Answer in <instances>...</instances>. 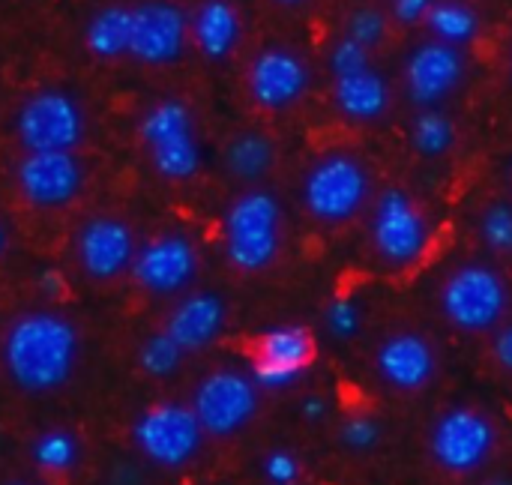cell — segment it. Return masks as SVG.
I'll use <instances>...</instances> for the list:
<instances>
[{"mask_svg":"<svg viewBox=\"0 0 512 485\" xmlns=\"http://www.w3.org/2000/svg\"><path fill=\"white\" fill-rule=\"evenodd\" d=\"M75 363L78 330L60 312H24L3 336V369L9 381L30 396L60 390L72 378Z\"/></svg>","mask_w":512,"mask_h":485,"instance_id":"6da1fadb","label":"cell"},{"mask_svg":"<svg viewBox=\"0 0 512 485\" xmlns=\"http://www.w3.org/2000/svg\"><path fill=\"white\" fill-rule=\"evenodd\" d=\"M36 291L48 300H60L66 294V276L57 267H42L36 273Z\"/></svg>","mask_w":512,"mask_h":485,"instance_id":"d590c367","label":"cell"},{"mask_svg":"<svg viewBox=\"0 0 512 485\" xmlns=\"http://www.w3.org/2000/svg\"><path fill=\"white\" fill-rule=\"evenodd\" d=\"M408 141L417 156L423 159H441L456 144V123L441 108H420V114L411 120Z\"/></svg>","mask_w":512,"mask_h":485,"instance_id":"d4e9b609","label":"cell"},{"mask_svg":"<svg viewBox=\"0 0 512 485\" xmlns=\"http://www.w3.org/2000/svg\"><path fill=\"white\" fill-rule=\"evenodd\" d=\"M198 249L183 234H159L135 249L132 279L153 297H171L186 291L198 276Z\"/></svg>","mask_w":512,"mask_h":485,"instance_id":"8fae6325","label":"cell"},{"mask_svg":"<svg viewBox=\"0 0 512 485\" xmlns=\"http://www.w3.org/2000/svg\"><path fill=\"white\" fill-rule=\"evenodd\" d=\"M261 471H264L267 483L273 485H294L300 480V462H297V456L288 453V450H273V453H267L264 462H261Z\"/></svg>","mask_w":512,"mask_h":485,"instance_id":"836d02e7","label":"cell"},{"mask_svg":"<svg viewBox=\"0 0 512 485\" xmlns=\"http://www.w3.org/2000/svg\"><path fill=\"white\" fill-rule=\"evenodd\" d=\"M312 357H315V339L300 324L270 327L255 342V360H264V363H273V366H285V369L306 372V366L312 363Z\"/></svg>","mask_w":512,"mask_h":485,"instance_id":"44dd1931","label":"cell"},{"mask_svg":"<svg viewBox=\"0 0 512 485\" xmlns=\"http://www.w3.org/2000/svg\"><path fill=\"white\" fill-rule=\"evenodd\" d=\"M15 138L27 153L75 150L84 138L81 105L63 90H42L21 102L15 114Z\"/></svg>","mask_w":512,"mask_h":485,"instance_id":"30bf717a","label":"cell"},{"mask_svg":"<svg viewBox=\"0 0 512 485\" xmlns=\"http://www.w3.org/2000/svg\"><path fill=\"white\" fill-rule=\"evenodd\" d=\"M6 252V228L0 225V255Z\"/></svg>","mask_w":512,"mask_h":485,"instance_id":"ab89813d","label":"cell"},{"mask_svg":"<svg viewBox=\"0 0 512 485\" xmlns=\"http://www.w3.org/2000/svg\"><path fill=\"white\" fill-rule=\"evenodd\" d=\"M333 102L348 120L369 123V120H378L387 114L390 84L375 69H366L357 75H342L333 81Z\"/></svg>","mask_w":512,"mask_h":485,"instance_id":"ffe728a7","label":"cell"},{"mask_svg":"<svg viewBox=\"0 0 512 485\" xmlns=\"http://www.w3.org/2000/svg\"><path fill=\"white\" fill-rule=\"evenodd\" d=\"M276 3H285V6H294V3H303V0H276Z\"/></svg>","mask_w":512,"mask_h":485,"instance_id":"b9f144b4","label":"cell"},{"mask_svg":"<svg viewBox=\"0 0 512 485\" xmlns=\"http://www.w3.org/2000/svg\"><path fill=\"white\" fill-rule=\"evenodd\" d=\"M492 351H495V360H498L504 369H510L512 372V324H507L504 330H498Z\"/></svg>","mask_w":512,"mask_h":485,"instance_id":"8d00e7d4","label":"cell"},{"mask_svg":"<svg viewBox=\"0 0 512 485\" xmlns=\"http://www.w3.org/2000/svg\"><path fill=\"white\" fill-rule=\"evenodd\" d=\"M183 357H186V354L177 348V342H174L165 330H159V333H153V336L141 345V351H138V366H141L144 375H150V378H171V375L180 369Z\"/></svg>","mask_w":512,"mask_h":485,"instance_id":"4316f807","label":"cell"},{"mask_svg":"<svg viewBox=\"0 0 512 485\" xmlns=\"http://www.w3.org/2000/svg\"><path fill=\"white\" fill-rule=\"evenodd\" d=\"M6 485H30V483H6Z\"/></svg>","mask_w":512,"mask_h":485,"instance_id":"ee69618b","label":"cell"},{"mask_svg":"<svg viewBox=\"0 0 512 485\" xmlns=\"http://www.w3.org/2000/svg\"><path fill=\"white\" fill-rule=\"evenodd\" d=\"M225 303L213 291H192L165 318V333L177 342L183 354H198L210 348L225 327Z\"/></svg>","mask_w":512,"mask_h":485,"instance_id":"ac0fdd59","label":"cell"},{"mask_svg":"<svg viewBox=\"0 0 512 485\" xmlns=\"http://www.w3.org/2000/svg\"><path fill=\"white\" fill-rule=\"evenodd\" d=\"M498 447V432L492 420L474 408H450L438 417L429 450L438 468L447 474H474L480 471Z\"/></svg>","mask_w":512,"mask_h":485,"instance_id":"9c48e42d","label":"cell"},{"mask_svg":"<svg viewBox=\"0 0 512 485\" xmlns=\"http://www.w3.org/2000/svg\"><path fill=\"white\" fill-rule=\"evenodd\" d=\"M480 240L486 243V249L498 252V255H510L512 252V204L510 201H492L483 216H480Z\"/></svg>","mask_w":512,"mask_h":485,"instance_id":"83f0119b","label":"cell"},{"mask_svg":"<svg viewBox=\"0 0 512 485\" xmlns=\"http://www.w3.org/2000/svg\"><path fill=\"white\" fill-rule=\"evenodd\" d=\"M30 456H33V465L45 474H69L78 465L81 447H78V438L72 432L48 429V432H39L33 438Z\"/></svg>","mask_w":512,"mask_h":485,"instance_id":"484cf974","label":"cell"},{"mask_svg":"<svg viewBox=\"0 0 512 485\" xmlns=\"http://www.w3.org/2000/svg\"><path fill=\"white\" fill-rule=\"evenodd\" d=\"M510 180H512V168H510Z\"/></svg>","mask_w":512,"mask_h":485,"instance_id":"f6af8a7d","label":"cell"},{"mask_svg":"<svg viewBox=\"0 0 512 485\" xmlns=\"http://www.w3.org/2000/svg\"><path fill=\"white\" fill-rule=\"evenodd\" d=\"M372 51L363 48L360 42H354L351 36H342L333 48H330V69L336 78L342 75H357V72H366L372 69Z\"/></svg>","mask_w":512,"mask_h":485,"instance_id":"4dcf8cb0","label":"cell"},{"mask_svg":"<svg viewBox=\"0 0 512 485\" xmlns=\"http://www.w3.org/2000/svg\"><path fill=\"white\" fill-rule=\"evenodd\" d=\"M309 66L291 48H264L249 66V96L264 111H285L309 90Z\"/></svg>","mask_w":512,"mask_h":485,"instance_id":"2e32d148","label":"cell"},{"mask_svg":"<svg viewBox=\"0 0 512 485\" xmlns=\"http://www.w3.org/2000/svg\"><path fill=\"white\" fill-rule=\"evenodd\" d=\"M429 30L438 42L462 48L477 39L480 33V15L465 0H432V9L426 15Z\"/></svg>","mask_w":512,"mask_h":485,"instance_id":"603a6c76","label":"cell"},{"mask_svg":"<svg viewBox=\"0 0 512 485\" xmlns=\"http://www.w3.org/2000/svg\"><path fill=\"white\" fill-rule=\"evenodd\" d=\"M438 303L456 330L486 333L504 321L510 309V285L489 264H462L444 279Z\"/></svg>","mask_w":512,"mask_h":485,"instance_id":"277c9868","label":"cell"},{"mask_svg":"<svg viewBox=\"0 0 512 485\" xmlns=\"http://www.w3.org/2000/svg\"><path fill=\"white\" fill-rule=\"evenodd\" d=\"M129 27H132V6H120V3L102 6L84 30L87 51L102 60H117L120 54L129 51Z\"/></svg>","mask_w":512,"mask_h":485,"instance_id":"7402d4cb","label":"cell"},{"mask_svg":"<svg viewBox=\"0 0 512 485\" xmlns=\"http://www.w3.org/2000/svg\"><path fill=\"white\" fill-rule=\"evenodd\" d=\"M339 438L348 450L354 453H369L381 441V423L375 417H348L339 429Z\"/></svg>","mask_w":512,"mask_h":485,"instance_id":"1f68e13d","label":"cell"},{"mask_svg":"<svg viewBox=\"0 0 512 485\" xmlns=\"http://www.w3.org/2000/svg\"><path fill=\"white\" fill-rule=\"evenodd\" d=\"M189 36V18L174 0H144L132 6L129 51L144 66H168L180 60Z\"/></svg>","mask_w":512,"mask_h":485,"instance_id":"4fadbf2b","label":"cell"},{"mask_svg":"<svg viewBox=\"0 0 512 485\" xmlns=\"http://www.w3.org/2000/svg\"><path fill=\"white\" fill-rule=\"evenodd\" d=\"M375 369L387 387L402 390V393H417L429 387V381L435 378L438 357L429 339L417 333H396L378 345Z\"/></svg>","mask_w":512,"mask_h":485,"instance_id":"e0dca14e","label":"cell"},{"mask_svg":"<svg viewBox=\"0 0 512 485\" xmlns=\"http://www.w3.org/2000/svg\"><path fill=\"white\" fill-rule=\"evenodd\" d=\"M273 159H276V147L261 132H240L225 147V165H228V171L237 180H246V183L261 180L273 168Z\"/></svg>","mask_w":512,"mask_h":485,"instance_id":"cb8c5ba5","label":"cell"},{"mask_svg":"<svg viewBox=\"0 0 512 485\" xmlns=\"http://www.w3.org/2000/svg\"><path fill=\"white\" fill-rule=\"evenodd\" d=\"M510 78H512V51H510Z\"/></svg>","mask_w":512,"mask_h":485,"instance_id":"7bdbcfd3","label":"cell"},{"mask_svg":"<svg viewBox=\"0 0 512 485\" xmlns=\"http://www.w3.org/2000/svg\"><path fill=\"white\" fill-rule=\"evenodd\" d=\"M486 485H512V480H507V477H495V480H489Z\"/></svg>","mask_w":512,"mask_h":485,"instance_id":"60d3db41","label":"cell"},{"mask_svg":"<svg viewBox=\"0 0 512 485\" xmlns=\"http://www.w3.org/2000/svg\"><path fill=\"white\" fill-rule=\"evenodd\" d=\"M135 234L117 216H93L75 234V258L87 279L111 282L132 267L135 258Z\"/></svg>","mask_w":512,"mask_h":485,"instance_id":"9a60e30c","label":"cell"},{"mask_svg":"<svg viewBox=\"0 0 512 485\" xmlns=\"http://www.w3.org/2000/svg\"><path fill=\"white\" fill-rule=\"evenodd\" d=\"M138 138L144 141L159 177L183 183L201 168V144L195 135V117L180 99H159L138 120Z\"/></svg>","mask_w":512,"mask_h":485,"instance_id":"5b68a950","label":"cell"},{"mask_svg":"<svg viewBox=\"0 0 512 485\" xmlns=\"http://www.w3.org/2000/svg\"><path fill=\"white\" fill-rule=\"evenodd\" d=\"M132 444L150 465L180 471L201 453L204 432L189 405L162 402L138 414L132 426Z\"/></svg>","mask_w":512,"mask_h":485,"instance_id":"52a82bcc","label":"cell"},{"mask_svg":"<svg viewBox=\"0 0 512 485\" xmlns=\"http://www.w3.org/2000/svg\"><path fill=\"white\" fill-rule=\"evenodd\" d=\"M243 36L240 12L231 0H204L192 15V39L195 48L207 60H225L234 54Z\"/></svg>","mask_w":512,"mask_h":485,"instance_id":"d6986e66","label":"cell"},{"mask_svg":"<svg viewBox=\"0 0 512 485\" xmlns=\"http://www.w3.org/2000/svg\"><path fill=\"white\" fill-rule=\"evenodd\" d=\"M138 471L135 468H129V465H120L117 471H114V477H111V485H138Z\"/></svg>","mask_w":512,"mask_h":485,"instance_id":"f35d334b","label":"cell"},{"mask_svg":"<svg viewBox=\"0 0 512 485\" xmlns=\"http://www.w3.org/2000/svg\"><path fill=\"white\" fill-rule=\"evenodd\" d=\"M360 324H363V315H360V306L351 300V297H339L327 306L324 312V327L333 339L339 342H348L360 333Z\"/></svg>","mask_w":512,"mask_h":485,"instance_id":"f546056e","label":"cell"},{"mask_svg":"<svg viewBox=\"0 0 512 485\" xmlns=\"http://www.w3.org/2000/svg\"><path fill=\"white\" fill-rule=\"evenodd\" d=\"M327 411H330V405H327L324 396H306V399L300 402V414H303V420H309V423H321V420L327 417Z\"/></svg>","mask_w":512,"mask_h":485,"instance_id":"74e56055","label":"cell"},{"mask_svg":"<svg viewBox=\"0 0 512 485\" xmlns=\"http://www.w3.org/2000/svg\"><path fill=\"white\" fill-rule=\"evenodd\" d=\"M15 186L30 207L60 210L78 198L84 186V168L69 150L24 153L15 165Z\"/></svg>","mask_w":512,"mask_h":485,"instance_id":"7c38bea8","label":"cell"},{"mask_svg":"<svg viewBox=\"0 0 512 485\" xmlns=\"http://www.w3.org/2000/svg\"><path fill=\"white\" fill-rule=\"evenodd\" d=\"M387 27H390V21H387L384 9H378V6H357L348 15V33L345 36H351L354 42H360L363 48L372 51V48H378L387 39Z\"/></svg>","mask_w":512,"mask_h":485,"instance_id":"f1b7e54d","label":"cell"},{"mask_svg":"<svg viewBox=\"0 0 512 485\" xmlns=\"http://www.w3.org/2000/svg\"><path fill=\"white\" fill-rule=\"evenodd\" d=\"M432 9V0H390V15L399 24H420L426 21Z\"/></svg>","mask_w":512,"mask_h":485,"instance_id":"e575fe53","label":"cell"},{"mask_svg":"<svg viewBox=\"0 0 512 485\" xmlns=\"http://www.w3.org/2000/svg\"><path fill=\"white\" fill-rule=\"evenodd\" d=\"M258 387L237 369H216L204 375L192 393V414L204 438H231L243 432L258 414Z\"/></svg>","mask_w":512,"mask_h":485,"instance_id":"ba28073f","label":"cell"},{"mask_svg":"<svg viewBox=\"0 0 512 485\" xmlns=\"http://www.w3.org/2000/svg\"><path fill=\"white\" fill-rule=\"evenodd\" d=\"M249 378L255 381V387H258V390L279 393V390L294 387V384L303 378V372H297V369H285V366H273V363H264V360H255V366H252V375H249Z\"/></svg>","mask_w":512,"mask_h":485,"instance_id":"d6a6232c","label":"cell"},{"mask_svg":"<svg viewBox=\"0 0 512 485\" xmlns=\"http://www.w3.org/2000/svg\"><path fill=\"white\" fill-rule=\"evenodd\" d=\"M369 168L345 150L321 156L303 177V207L321 225H345L369 204Z\"/></svg>","mask_w":512,"mask_h":485,"instance_id":"3957f363","label":"cell"},{"mask_svg":"<svg viewBox=\"0 0 512 485\" xmlns=\"http://www.w3.org/2000/svg\"><path fill=\"white\" fill-rule=\"evenodd\" d=\"M225 255L243 273L267 270L282 246V204L273 192L249 189L231 201L222 219Z\"/></svg>","mask_w":512,"mask_h":485,"instance_id":"7a4b0ae2","label":"cell"},{"mask_svg":"<svg viewBox=\"0 0 512 485\" xmlns=\"http://www.w3.org/2000/svg\"><path fill=\"white\" fill-rule=\"evenodd\" d=\"M465 72H468V60L462 48L429 39L414 45L405 60V87L414 105L438 108L465 81Z\"/></svg>","mask_w":512,"mask_h":485,"instance_id":"5bb4252c","label":"cell"},{"mask_svg":"<svg viewBox=\"0 0 512 485\" xmlns=\"http://www.w3.org/2000/svg\"><path fill=\"white\" fill-rule=\"evenodd\" d=\"M369 243L387 267H414L429 249V219L408 192L387 189L372 207Z\"/></svg>","mask_w":512,"mask_h":485,"instance_id":"8992f818","label":"cell"}]
</instances>
